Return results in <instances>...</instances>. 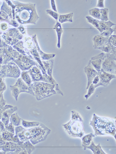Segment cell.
Returning a JSON list of instances; mask_svg holds the SVG:
<instances>
[{"instance_id": "ba28073f", "label": "cell", "mask_w": 116, "mask_h": 154, "mask_svg": "<svg viewBox=\"0 0 116 154\" xmlns=\"http://www.w3.org/2000/svg\"><path fill=\"white\" fill-rule=\"evenodd\" d=\"M104 55V53H102L91 58V64L98 72L102 69V59Z\"/></svg>"}, {"instance_id": "7c38bea8", "label": "cell", "mask_w": 116, "mask_h": 154, "mask_svg": "<svg viewBox=\"0 0 116 154\" xmlns=\"http://www.w3.org/2000/svg\"><path fill=\"white\" fill-rule=\"evenodd\" d=\"M87 148L91 149L94 154H106L101 148L100 144L96 145L94 142L92 141L90 145Z\"/></svg>"}, {"instance_id": "f1b7e54d", "label": "cell", "mask_w": 116, "mask_h": 154, "mask_svg": "<svg viewBox=\"0 0 116 154\" xmlns=\"http://www.w3.org/2000/svg\"><path fill=\"white\" fill-rule=\"evenodd\" d=\"M95 89L94 85L92 83L89 86L88 89L87 93L84 96L85 97L87 100L91 95L93 93Z\"/></svg>"}, {"instance_id": "ab89813d", "label": "cell", "mask_w": 116, "mask_h": 154, "mask_svg": "<svg viewBox=\"0 0 116 154\" xmlns=\"http://www.w3.org/2000/svg\"><path fill=\"white\" fill-rule=\"evenodd\" d=\"M100 78L98 75L96 76L93 79L92 83L94 85H96L99 82Z\"/></svg>"}, {"instance_id": "d590c367", "label": "cell", "mask_w": 116, "mask_h": 154, "mask_svg": "<svg viewBox=\"0 0 116 154\" xmlns=\"http://www.w3.org/2000/svg\"><path fill=\"white\" fill-rule=\"evenodd\" d=\"M5 89V86L2 80L0 78V92H3Z\"/></svg>"}, {"instance_id": "b9f144b4", "label": "cell", "mask_w": 116, "mask_h": 154, "mask_svg": "<svg viewBox=\"0 0 116 154\" xmlns=\"http://www.w3.org/2000/svg\"><path fill=\"white\" fill-rule=\"evenodd\" d=\"M51 3L52 9L55 12H57V11L55 2V1H54V0H52V1H51Z\"/></svg>"}, {"instance_id": "4fadbf2b", "label": "cell", "mask_w": 116, "mask_h": 154, "mask_svg": "<svg viewBox=\"0 0 116 154\" xmlns=\"http://www.w3.org/2000/svg\"><path fill=\"white\" fill-rule=\"evenodd\" d=\"M99 25L101 30V33L104 31L111 28L112 26L115 25H116L110 21H104L100 20L99 22Z\"/></svg>"}, {"instance_id": "bcb514c9", "label": "cell", "mask_w": 116, "mask_h": 154, "mask_svg": "<svg viewBox=\"0 0 116 154\" xmlns=\"http://www.w3.org/2000/svg\"><path fill=\"white\" fill-rule=\"evenodd\" d=\"M1 134H2V133L1 132V130H0V136H1Z\"/></svg>"}, {"instance_id": "74e56055", "label": "cell", "mask_w": 116, "mask_h": 154, "mask_svg": "<svg viewBox=\"0 0 116 154\" xmlns=\"http://www.w3.org/2000/svg\"><path fill=\"white\" fill-rule=\"evenodd\" d=\"M6 101L4 99L3 96H2L1 99H0V109H1L6 105Z\"/></svg>"}, {"instance_id": "f6af8a7d", "label": "cell", "mask_w": 116, "mask_h": 154, "mask_svg": "<svg viewBox=\"0 0 116 154\" xmlns=\"http://www.w3.org/2000/svg\"><path fill=\"white\" fill-rule=\"evenodd\" d=\"M1 150H0V154H6V153L2 150V151H1Z\"/></svg>"}, {"instance_id": "e0dca14e", "label": "cell", "mask_w": 116, "mask_h": 154, "mask_svg": "<svg viewBox=\"0 0 116 154\" xmlns=\"http://www.w3.org/2000/svg\"><path fill=\"white\" fill-rule=\"evenodd\" d=\"M21 119L16 113H13L11 116L10 120L11 123L15 126H19L21 123Z\"/></svg>"}, {"instance_id": "cb8c5ba5", "label": "cell", "mask_w": 116, "mask_h": 154, "mask_svg": "<svg viewBox=\"0 0 116 154\" xmlns=\"http://www.w3.org/2000/svg\"><path fill=\"white\" fill-rule=\"evenodd\" d=\"M26 129L24 128L23 130L16 133L20 140L22 142H25L29 140L25 136V132Z\"/></svg>"}, {"instance_id": "52a82bcc", "label": "cell", "mask_w": 116, "mask_h": 154, "mask_svg": "<svg viewBox=\"0 0 116 154\" xmlns=\"http://www.w3.org/2000/svg\"><path fill=\"white\" fill-rule=\"evenodd\" d=\"M84 72L87 76V86L86 89H88L95 77L98 74V72L93 67L90 60L87 65L84 68Z\"/></svg>"}, {"instance_id": "8d00e7d4", "label": "cell", "mask_w": 116, "mask_h": 154, "mask_svg": "<svg viewBox=\"0 0 116 154\" xmlns=\"http://www.w3.org/2000/svg\"><path fill=\"white\" fill-rule=\"evenodd\" d=\"M104 0H98L97 5L96 6L97 7L104 8Z\"/></svg>"}, {"instance_id": "8992f818", "label": "cell", "mask_w": 116, "mask_h": 154, "mask_svg": "<svg viewBox=\"0 0 116 154\" xmlns=\"http://www.w3.org/2000/svg\"><path fill=\"white\" fill-rule=\"evenodd\" d=\"M98 75L99 77L100 81L97 84L94 85L95 88L100 86L106 87L112 79L116 78L115 75L106 72L102 69L98 72Z\"/></svg>"}, {"instance_id": "83f0119b", "label": "cell", "mask_w": 116, "mask_h": 154, "mask_svg": "<svg viewBox=\"0 0 116 154\" xmlns=\"http://www.w3.org/2000/svg\"><path fill=\"white\" fill-rule=\"evenodd\" d=\"M115 31V29L110 28L104 31L100 35L105 37H109L112 33Z\"/></svg>"}, {"instance_id": "ac0fdd59", "label": "cell", "mask_w": 116, "mask_h": 154, "mask_svg": "<svg viewBox=\"0 0 116 154\" xmlns=\"http://www.w3.org/2000/svg\"><path fill=\"white\" fill-rule=\"evenodd\" d=\"M98 49L105 52L106 53H109L113 50H116V47L114 46L107 43L99 48Z\"/></svg>"}, {"instance_id": "44dd1931", "label": "cell", "mask_w": 116, "mask_h": 154, "mask_svg": "<svg viewBox=\"0 0 116 154\" xmlns=\"http://www.w3.org/2000/svg\"><path fill=\"white\" fill-rule=\"evenodd\" d=\"M88 22L93 25L95 28L97 29L101 33V31L99 25V20L95 19L91 17L88 16L86 17Z\"/></svg>"}, {"instance_id": "1f68e13d", "label": "cell", "mask_w": 116, "mask_h": 154, "mask_svg": "<svg viewBox=\"0 0 116 154\" xmlns=\"http://www.w3.org/2000/svg\"><path fill=\"white\" fill-rule=\"evenodd\" d=\"M14 126L11 123L8 125H5L6 130L13 134H14L15 128Z\"/></svg>"}, {"instance_id": "4316f807", "label": "cell", "mask_w": 116, "mask_h": 154, "mask_svg": "<svg viewBox=\"0 0 116 154\" xmlns=\"http://www.w3.org/2000/svg\"><path fill=\"white\" fill-rule=\"evenodd\" d=\"M11 90L13 96L15 97L16 100L17 101L19 95L21 93L19 88L17 86H13L11 87Z\"/></svg>"}, {"instance_id": "60d3db41", "label": "cell", "mask_w": 116, "mask_h": 154, "mask_svg": "<svg viewBox=\"0 0 116 154\" xmlns=\"http://www.w3.org/2000/svg\"><path fill=\"white\" fill-rule=\"evenodd\" d=\"M7 141L4 140L2 137V135L0 136V147H1L5 145Z\"/></svg>"}, {"instance_id": "ffe728a7", "label": "cell", "mask_w": 116, "mask_h": 154, "mask_svg": "<svg viewBox=\"0 0 116 154\" xmlns=\"http://www.w3.org/2000/svg\"><path fill=\"white\" fill-rule=\"evenodd\" d=\"M22 121V124L25 127H37L39 125L40 123L38 122H30L25 120L21 119Z\"/></svg>"}, {"instance_id": "9a60e30c", "label": "cell", "mask_w": 116, "mask_h": 154, "mask_svg": "<svg viewBox=\"0 0 116 154\" xmlns=\"http://www.w3.org/2000/svg\"><path fill=\"white\" fill-rule=\"evenodd\" d=\"M54 29H55L57 33L58 37V47L60 48V40L61 35L63 33V30L61 25L58 22H57L55 26Z\"/></svg>"}, {"instance_id": "8fae6325", "label": "cell", "mask_w": 116, "mask_h": 154, "mask_svg": "<svg viewBox=\"0 0 116 154\" xmlns=\"http://www.w3.org/2000/svg\"><path fill=\"white\" fill-rule=\"evenodd\" d=\"M95 136V135L91 133L83 137L82 146L84 147V149L86 150L87 147L89 146L92 141L93 138Z\"/></svg>"}, {"instance_id": "9c48e42d", "label": "cell", "mask_w": 116, "mask_h": 154, "mask_svg": "<svg viewBox=\"0 0 116 154\" xmlns=\"http://www.w3.org/2000/svg\"><path fill=\"white\" fill-rule=\"evenodd\" d=\"M109 37H105L100 35H96L93 39V47L95 49L102 46L108 42Z\"/></svg>"}, {"instance_id": "d4e9b609", "label": "cell", "mask_w": 116, "mask_h": 154, "mask_svg": "<svg viewBox=\"0 0 116 154\" xmlns=\"http://www.w3.org/2000/svg\"><path fill=\"white\" fill-rule=\"evenodd\" d=\"M71 120L78 121L82 122L83 120L79 114L77 112L73 110L71 111Z\"/></svg>"}, {"instance_id": "5bb4252c", "label": "cell", "mask_w": 116, "mask_h": 154, "mask_svg": "<svg viewBox=\"0 0 116 154\" xmlns=\"http://www.w3.org/2000/svg\"><path fill=\"white\" fill-rule=\"evenodd\" d=\"M73 13L64 14L60 15L58 18L59 21L60 22L62 23L66 22H73Z\"/></svg>"}, {"instance_id": "2e32d148", "label": "cell", "mask_w": 116, "mask_h": 154, "mask_svg": "<svg viewBox=\"0 0 116 154\" xmlns=\"http://www.w3.org/2000/svg\"><path fill=\"white\" fill-rule=\"evenodd\" d=\"M23 150L26 151L28 154H31L35 149V147L29 140L24 142L23 144Z\"/></svg>"}, {"instance_id": "484cf974", "label": "cell", "mask_w": 116, "mask_h": 154, "mask_svg": "<svg viewBox=\"0 0 116 154\" xmlns=\"http://www.w3.org/2000/svg\"><path fill=\"white\" fill-rule=\"evenodd\" d=\"M24 142L20 141L18 144L16 150L14 152H10L7 154H19L23 150V144Z\"/></svg>"}, {"instance_id": "f35d334b", "label": "cell", "mask_w": 116, "mask_h": 154, "mask_svg": "<svg viewBox=\"0 0 116 154\" xmlns=\"http://www.w3.org/2000/svg\"><path fill=\"white\" fill-rule=\"evenodd\" d=\"M0 130L2 133L6 130L5 125L1 121H0Z\"/></svg>"}, {"instance_id": "ee69618b", "label": "cell", "mask_w": 116, "mask_h": 154, "mask_svg": "<svg viewBox=\"0 0 116 154\" xmlns=\"http://www.w3.org/2000/svg\"><path fill=\"white\" fill-rule=\"evenodd\" d=\"M20 154H28L27 152L25 150H23L22 151H21L19 153Z\"/></svg>"}, {"instance_id": "30bf717a", "label": "cell", "mask_w": 116, "mask_h": 154, "mask_svg": "<svg viewBox=\"0 0 116 154\" xmlns=\"http://www.w3.org/2000/svg\"><path fill=\"white\" fill-rule=\"evenodd\" d=\"M18 110L16 106L13 107L6 110L3 113L2 119V121L5 125L9 124V121L11 115L15 111Z\"/></svg>"}, {"instance_id": "d6986e66", "label": "cell", "mask_w": 116, "mask_h": 154, "mask_svg": "<svg viewBox=\"0 0 116 154\" xmlns=\"http://www.w3.org/2000/svg\"><path fill=\"white\" fill-rule=\"evenodd\" d=\"M100 20L104 21H108L109 20L108 17V10L107 8L100 9Z\"/></svg>"}, {"instance_id": "6da1fadb", "label": "cell", "mask_w": 116, "mask_h": 154, "mask_svg": "<svg viewBox=\"0 0 116 154\" xmlns=\"http://www.w3.org/2000/svg\"><path fill=\"white\" fill-rule=\"evenodd\" d=\"M90 122V125L94 130L95 135H115L116 130L113 120L99 117L94 114Z\"/></svg>"}, {"instance_id": "4dcf8cb0", "label": "cell", "mask_w": 116, "mask_h": 154, "mask_svg": "<svg viewBox=\"0 0 116 154\" xmlns=\"http://www.w3.org/2000/svg\"><path fill=\"white\" fill-rule=\"evenodd\" d=\"M116 35H112L109 37L108 43L116 47Z\"/></svg>"}, {"instance_id": "7bdbcfd3", "label": "cell", "mask_w": 116, "mask_h": 154, "mask_svg": "<svg viewBox=\"0 0 116 154\" xmlns=\"http://www.w3.org/2000/svg\"><path fill=\"white\" fill-rule=\"evenodd\" d=\"M12 141L18 144L21 141L20 140L18 136L16 135V136H14L13 137Z\"/></svg>"}, {"instance_id": "7a4b0ae2", "label": "cell", "mask_w": 116, "mask_h": 154, "mask_svg": "<svg viewBox=\"0 0 116 154\" xmlns=\"http://www.w3.org/2000/svg\"><path fill=\"white\" fill-rule=\"evenodd\" d=\"M28 130L30 133L29 139L34 145L45 140L51 132V129L42 123Z\"/></svg>"}, {"instance_id": "7402d4cb", "label": "cell", "mask_w": 116, "mask_h": 154, "mask_svg": "<svg viewBox=\"0 0 116 154\" xmlns=\"http://www.w3.org/2000/svg\"><path fill=\"white\" fill-rule=\"evenodd\" d=\"M89 15L96 19L100 20V9L98 8H94L89 11Z\"/></svg>"}, {"instance_id": "e575fe53", "label": "cell", "mask_w": 116, "mask_h": 154, "mask_svg": "<svg viewBox=\"0 0 116 154\" xmlns=\"http://www.w3.org/2000/svg\"><path fill=\"white\" fill-rule=\"evenodd\" d=\"M9 142L10 143L11 146V150L10 152H14L15 151L16 149L18 144L12 141H10Z\"/></svg>"}, {"instance_id": "d6a6232c", "label": "cell", "mask_w": 116, "mask_h": 154, "mask_svg": "<svg viewBox=\"0 0 116 154\" xmlns=\"http://www.w3.org/2000/svg\"><path fill=\"white\" fill-rule=\"evenodd\" d=\"M46 12L48 14L51 16L56 20H58L59 15L57 13L51 10H47Z\"/></svg>"}, {"instance_id": "7dc6e473", "label": "cell", "mask_w": 116, "mask_h": 154, "mask_svg": "<svg viewBox=\"0 0 116 154\" xmlns=\"http://www.w3.org/2000/svg\"><path fill=\"white\" fill-rule=\"evenodd\" d=\"M0 150H2L1 148V147H0Z\"/></svg>"}, {"instance_id": "5b68a950", "label": "cell", "mask_w": 116, "mask_h": 154, "mask_svg": "<svg viewBox=\"0 0 116 154\" xmlns=\"http://www.w3.org/2000/svg\"><path fill=\"white\" fill-rule=\"evenodd\" d=\"M116 55L104 54L102 59V69L106 72L116 75Z\"/></svg>"}, {"instance_id": "f546056e", "label": "cell", "mask_w": 116, "mask_h": 154, "mask_svg": "<svg viewBox=\"0 0 116 154\" xmlns=\"http://www.w3.org/2000/svg\"><path fill=\"white\" fill-rule=\"evenodd\" d=\"M1 147L2 150L5 152L6 154L10 151L11 146L9 141H7L6 143Z\"/></svg>"}, {"instance_id": "277c9868", "label": "cell", "mask_w": 116, "mask_h": 154, "mask_svg": "<svg viewBox=\"0 0 116 154\" xmlns=\"http://www.w3.org/2000/svg\"><path fill=\"white\" fill-rule=\"evenodd\" d=\"M66 131L70 136L81 138L84 135V127L81 122L70 120L68 123L62 125Z\"/></svg>"}, {"instance_id": "836d02e7", "label": "cell", "mask_w": 116, "mask_h": 154, "mask_svg": "<svg viewBox=\"0 0 116 154\" xmlns=\"http://www.w3.org/2000/svg\"><path fill=\"white\" fill-rule=\"evenodd\" d=\"M13 106L9 105H6L1 109H0V119L2 118L3 114L7 109L13 107Z\"/></svg>"}, {"instance_id": "603a6c76", "label": "cell", "mask_w": 116, "mask_h": 154, "mask_svg": "<svg viewBox=\"0 0 116 154\" xmlns=\"http://www.w3.org/2000/svg\"><path fill=\"white\" fill-rule=\"evenodd\" d=\"M14 135V134H13L6 130L2 132L1 134L2 137L7 141H12Z\"/></svg>"}, {"instance_id": "3957f363", "label": "cell", "mask_w": 116, "mask_h": 154, "mask_svg": "<svg viewBox=\"0 0 116 154\" xmlns=\"http://www.w3.org/2000/svg\"><path fill=\"white\" fill-rule=\"evenodd\" d=\"M55 85L51 84H38L33 87L32 89L36 98L38 100L57 94L54 90Z\"/></svg>"}]
</instances>
